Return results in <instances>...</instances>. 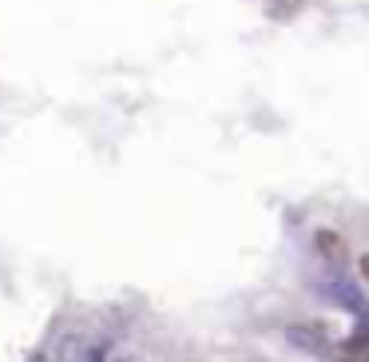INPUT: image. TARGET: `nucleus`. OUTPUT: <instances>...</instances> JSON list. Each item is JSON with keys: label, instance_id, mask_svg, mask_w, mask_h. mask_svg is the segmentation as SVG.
Instances as JSON below:
<instances>
[{"label": "nucleus", "instance_id": "1", "mask_svg": "<svg viewBox=\"0 0 369 362\" xmlns=\"http://www.w3.org/2000/svg\"><path fill=\"white\" fill-rule=\"evenodd\" d=\"M286 338H290V347L306 350V354H326L330 350V338H326V330L314 323H294L286 326Z\"/></svg>", "mask_w": 369, "mask_h": 362}, {"label": "nucleus", "instance_id": "2", "mask_svg": "<svg viewBox=\"0 0 369 362\" xmlns=\"http://www.w3.org/2000/svg\"><path fill=\"white\" fill-rule=\"evenodd\" d=\"M314 243H318L321 259L330 263V267H345V263H349V247H345V239L338 235V231H318Z\"/></svg>", "mask_w": 369, "mask_h": 362}, {"label": "nucleus", "instance_id": "3", "mask_svg": "<svg viewBox=\"0 0 369 362\" xmlns=\"http://www.w3.org/2000/svg\"><path fill=\"white\" fill-rule=\"evenodd\" d=\"M330 295H338V302H342L345 311L366 314V302H361V295H357V291H349L345 283H330Z\"/></svg>", "mask_w": 369, "mask_h": 362}, {"label": "nucleus", "instance_id": "4", "mask_svg": "<svg viewBox=\"0 0 369 362\" xmlns=\"http://www.w3.org/2000/svg\"><path fill=\"white\" fill-rule=\"evenodd\" d=\"M345 350H349V354H357V362H369V335H366V330H357V335H349Z\"/></svg>", "mask_w": 369, "mask_h": 362}, {"label": "nucleus", "instance_id": "5", "mask_svg": "<svg viewBox=\"0 0 369 362\" xmlns=\"http://www.w3.org/2000/svg\"><path fill=\"white\" fill-rule=\"evenodd\" d=\"M361 271H366V279H369V255H366V259H361Z\"/></svg>", "mask_w": 369, "mask_h": 362}, {"label": "nucleus", "instance_id": "6", "mask_svg": "<svg viewBox=\"0 0 369 362\" xmlns=\"http://www.w3.org/2000/svg\"><path fill=\"white\" fill-rule=\"evenodd\" d=\"M338 362H357V358H338Z\"/></svg>", "mask_w": 369, "mask_h": 362}]
</instances>
